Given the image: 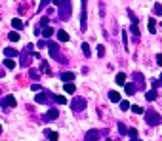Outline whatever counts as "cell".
Returning <instances> with one entry per match:
<instances>
[{
	"mask_svg": "<svg viewBox=\"0 0 162 141\" xmlns=\"http://www.w3.org/2000/svg\"><path fill=\"white\" fill-rule=\"evenodd\" d=\"M34 101H36V103H42V105H46V103L53 101V94H48V91H40V94L34 95Z\"/></svg>",
	"mask_w": 162,
	"mask_h": 141,
	"instance_id": "5b68a950",
	"label": "cell"
},
{
	"mask_svg": "<svg viewBox=\"0 0 162 141\" xmlns=\"http://www.w3.org/2000/svg\"><path fill=\"white\" fill-rule=\"evenodd\" d=\"M16 105H17L16 97H13V95H6L2 99V111H6V107H16Z\"/></svg>",
	"mask_w": 162,
	"mask_h": 141,
	"instance_id": "ba28073f",
	"label": "cell"
},
{
	"mask_svg": "<svg viewBox=\"0 0 162 141\" xmlns=\"http://www.w3.org/2000/svg\"><path fill=\"white\" fill-rule=\"evenodd\" d=\"M128 136H130L132 139H137V130H136V128H130V132H128Z\"/></svg>",
	"mask_w": 162,
	"mask_h": 141,
	"instance_id": "e575fe53",
	"label": "cell"
},
{
	"mask_svg": "<svg viewBox=\"0 0 162 141\" xmlns=\"http://www.w3.org/2000/svg\"><path fill=\"white\" fill-rule=\"evenodd\" d=\"M157 61H158V63H162V53H158V55H157Z\"/></svg>",
	"mask_w": 162,
	"mask_h": 141,
	"instance_id": "60d3db41",
	"label": "cell"
},
{
	"mask_svg": "<svg viewBox=\"0 0 162 141\" xmlns=\"http://www.w3.org/2000/svg\"><path fill=\"white\" fill-rule=\"evenodd\" d=\"M48 52H50V55H52L55 61H59V63H67V57H65V55H61L59 46L55 44V42H50V40H48Z\"/></svg>",
	"mask_w": 162,
	"mask_h": 141,
	"instance_id": "7a4b0ae2",
	"label": "cell"
},
{
	"mask_svg": "<svg viewBox=\"0 0 162 141\" xmlns=\"http://www.w3.org/2000/svg\"><path fill=\"white\" fill-rule=\"evenodd\" d=\"M151 84H153V88H154V90H157V88H158V86H160V82H158V80H157V78H154V80H153V82H151Z\"/></svg>",
	"mask_w": 162,
	"mask_h": 141,
	"instance_id": "f35d334b",
	"label": "cell"
},
{
	"mask_svg": "<svg viewBox=\"0 0 162 141\" xmlns=\"http://www.w3.org/2000/svg\"><path fill=\"white\" fill-rule=\"evenodd\" d=\"M120 109H122V111H128V109H132V105H130L128 101H120Z\"/></svg>",
	"mask_w": 162,
	"mask_h": 141,
	"instance_id": "836d02e7",
	"label": "cell"
},
{
	"mask_svg": "<svg viewBox=\"0 0 162 141\" xmlns=\"http://www.w3.org/2000/svg\"><path fill=\"white\" fill-rule=\"evenodd\" d=\"M82 4V13H80V31L84 33V31H86V8H88V2H86V0H84V2H80Z\"/></svg>",
	"mask_w": 162,
	"mask_h": 141,
	"instance_id": "52a82bcc",
	"label": "cell"
},
{
	"mask_svg": "<svg viewBox=\"0 0 162 141\" xmlns=\"http://www.w3.org/2000/svg\"><path fill=\"white\" fill-rule=\"evenodd\" d=\"M132 141H139V139H132Z\"/></svg>",
	"mask_w": 162,
	"mask_h": 141,
	"instance_id": "7bdbcfd3",
	"label": "cell"
},
{
	"mask_svg": "<svg viewBox=\"0 0 162 141\" xmlns=\"http://www.w3.org/2000/svg\"><path fill=\"white\" fill-rule=\"evenodd\" d=\"M31 53H34L33 44H27L25 50L21 52V55H19V65H21V67H27V65L31 63Z\"/></svg>",
	"mask_w": 162,
	"mask_h": 141,
	"instance_id": "277c9868",
	"label": "cell"
},
{
	"mask_svg": "<svg viewBox=\"0 0 162 141\" xmlns=\"http://www.w3.org/2000/svg\"><path fill=\"white\" fill-rule=\"evenodd\" d=\"M158 82H160V86H162V74H160V76H158Z\"/></svg>",
	"mask_w": 162,
	"mask_h": 141,
	"instance_id": "b9f144b4",
	"label": "cell"
},
{
	"mask_svg": "<svg viewBox=\"0 0 162 141\" xmlns=\"http://www.w3.org/2000/svg\"><path fill=\"white\" fill-rule=\"evenodd\" d=\"M82 53L86 55V57H90V55H91V52H90V46L86 44V42H84V44H82Z\"/></svg>",
	"mask_w": 162,
	"mask_h": 141,
	"instance_id": "83f0119b",
	"label": "cell"
},
{
	"mask_svg": "<svg viewBox=\"0 0 162 141\" xmlns=\"http://www.w3.org/2000/svg\"><path fill=\"white\" fill-rule=\"evenodd\" d=\"M97 55H99V57L105 55V46H97Z\"/></svg>",
	"mask_w": 162,
	"mask_h": 141,
	"instance_id": "8d00e7d4",
	"label": "cell"
},
{
	"mask_svg": "<svg viewBox=\"0 0 162 141\" xmlns=\"http://www.w3.org/2000/svg\"><path fill=\"white\" fill-rule=\"evenodd\" d=\"M48 23H50V17H48V15L40 19V27H44V29H46V27H48Z\"/></svg>",
	"mask_w": 162,
	"mask_h": 141,
	"instance_id": "d6a6232c",
	"label": "cell"
},
{
	"mask_svg": "<svg viewBox=\"0 0 162 141\" xmlns=\"http://www.w3.org/2000/svg\"><path fill=\"white\" fill-rule=\"evenodd\" d=\"M12 27L16 31H21V29H23V21H21V19H12Z\"/></svg>",
	"mask_w": 162,
	"mask_h": 141,
	"instance_id": "ac0fdd59",
	"label": "cell"
},
{
	"mask_svg": "<svg viewBox=\"0 0 162 141\" xmlns=\"http://www.w3.org/2000/svg\"><path fill=\"white\" fill-rule=\"evenodd\" d=\"M154 13H157V15H162V6L160 4H154Z\"/></svg>",
	"mask_w": 162,
	"mask_h": 141,
	"instance_id": "d590c367",
	"label": "cell"
},
{
	"mask_svg": "<svg viewBox=\"0 0 162 141\" xmlns=\"http://www.w3.org/2000/svg\"><path fill=\"white\" fill-rule=\"evenodd\" d=\"M133 84L137 86V90H145V78H143V74L133 73Z\"/></svg>",
	"mask_w": 162,
	"mask_h": 141,
	"instance_id": "9c48e42d",
	"label": "cell"
},
{
	"mask_svg": "<svg viewBox=\"0 0 162 141\" xmlns=\"http://www.w3.org/2000/svg\"><path fill=\"white\" fill-rule=\"evenodd\" d=\"M99 136L101 133L97 130H90V132H86V136H84V141H99Z\"/></svg>",
	"mask_w": 162,
	"mask_h": 141,
	"instance_id": "30bf717a",
	"label": "cell"
},
{
	"mask_svg": "<svg viewBox=\"0 0 162 141\" xmlns=\"http://www.w3.org/2000/svg\"><path fill=\"white\" fill-rule=\"evenodd\" d=\"M46 136H48V139H50V141H57V139H59L57 133H55V132H50V130H46Z\"/></svg>",
	"mask_w": 162,
	"mask_h": 141,
	"instance_id": "cb8c5ba5",
	"label": "cell"
},
{
	"mask_svg": "<svg viewBox=\"0 0 162 141\" xmlns=\"http://www.w3.org/2000/svg\"><path fill=\"white\" fill-rule=\"evenodd\" d=\"M130 31H132V34H133V36H136V40L139 38V34H141V33H139V29H137V23H132Z\"/></svg>",
	"mask_w": 162,
	"mask_h": 141,
	"instance_id": "7402d4cb",
	"label": "cell"
},
{
	"mask_svg": "<svg viewBox=\"0 0 162 141\" xmlns=\"http://www.w3.org/2000/svg\"><path fill=\"white\" fill-rule=\"evenodd\" d=\"M42 36L50 40V38L53 36V29H52V27H46V29H42Z\"/></svg>",
	"mask_w": 162,
	"mask_h": 141,
	"instance_id": "9a60e30c",
	"label": "cell"
},
{
	"mask_svg": "<svg viewBox=\"0 0 162 141\" xmlns=\"http://www.w3.org/2000/svg\"><path fill=\"white\" fill-rule=\"evenodd\" d=\"M55 34H57V38H59L61 42H67V40H69V34H67L65 31H63V29H59V31L55 33Z\"/></svg>",
	"mask_w": 162,
	"mask_h": 141,
	"instance_id": "d6986e66",
	"label": "cell"
},
{
	"mask_svg": "<svg viewBox=\"0 0 162 141\" xmlns=\"http://www.w3.org/2000/svg\"><path fill=\"white\" fill-rule=\"evenodd\" d=\"M74 78H76V74H74V73H63V74H61V80L65 82V84H71Z\"/></svg>",
	"mask_w": 162,
	"mask_h": 141,
	"instance_id": "4fadbf2b",
	"label": "cell"
},
{
	"mask_svg": "<svg viewBox=\"0 0 162 141\" xmlns=\"http://www.w3.org/2000/svg\"><path fill=\"white\" fill-rule=\"evenodd\" d=\"M132 111L136 112V115H141V112H145V109H141L139 105H132Z\"/></svg>",
	"mask_w": 162,
	"mask_h": 141,
	"instance_id": "1f68e13d",
	"label": "cell"
},
{
	"mask_svg": "<svg viewBox=\"0 0 162 141\" xmlns=\"http://www.w3.org/2000/svg\"><path fill=\"white\" fill-rule=\"evenodd\" d=\"M145 122L149 124V126H158L162 122V116L158 115L157 111H153V109H147L145 111Z\"/></svg>",
	"mask_w": 162,
	"mask_h": 141,
	"instance_id": "3957f363",
	"label": "cell"
},
{
	"mask_svg": "<svg viewBox=\"0 0 162 141\" xmlns=\"http://www.w3.org/2000/svg\"><path fill=\"white\" fill-rule=\"evenodd\" d=\"M8 38H10V42H17V40H19V34H17V31L10 33V34H8Z\"/></svg>",
	"mask_w": 162,
	"mask_h": 141,
	"instance_id": "f1b7e54d",
	"label": "cell"
},
{
	"mask_svg": "<svg viewBox=\"0 0 162 141\" xmlns=\"http://www.w3.org/2000/svg\"><path fill=\"white\" fill-rule=\"evenodd\" d=\"M147 27H149V33L154 34V31H157V21H154V19H149V25H147Z\"/></svg>",
	"mask_w": 162,
	"mask_h": 141,
	"instance_id": "d4e9b609",
	"label": "cell"
},
{
	"mask_svg": "<svg viewBox=\"0 0 162 141\" xmlns=\"http://www.w3.org/2000/svg\"><path fill=\"white\" fill-rule=\"evenodd\" d=\"M4 55H6V59H13V57H17V55H21L17 50H13V48H4Z\"/></svg>",
	"mask_w": 162,
	"mask_h": 141,
	"instance_id": "7c38bea8",
	"label": "cell"
},
{
	"mask_svg": "<svg viewBox=\"0 0 162 141\" xmlns=\"http://www.w3.org/2000/svg\"><path fill=\"white\" fill-rule=\"evenodd\" d=\"M115 82L120 84V86H126V74H124V73H118L116 78H115Z\"/></svg>",
	"mask_w": 162,
	"mask_h": 141,
	"instance_id": "2e32d148",
	"label": "cell"
},
{
	"mask_svg": "<svg viewBox=\"0 0 162 141\" xmlns=\"http://www.w3.org/2000/svg\"><path fill=\"white\" fill-rule=\"evenodd\" d=\"M2 65H6V69H13V67H16V63H13V59H4Z\"/></svg>",
	"mask_w": 162,
	"mask_h": 141,
	"instance_id": "f546056e",
	"label": "cell"
},
{
	"mask_svg": "<svg viewBox=\"0 0 162 141\" xmlns=\"http://www.w3.org/2000/svg\"><path fill=\"white\" fill-rule=\"evenodd\" d=\"M53 101L57 103V105H65V103H67V97H65V95H55V94H53Z\"/></svg>",
	"mask_w": 162,
	"mask_h": 141,
	"instance_id": "ffe728a7",
	"label": "cell"
},
{
	"mask_svg": "<svg viewBox=\"0 0 162 141\" xmlns=\"http://www.w3.org/2000/svg\"><path fill=\"white\" fill-rule=\"evenodd\" d=\"M29 76H31V78H34V80H38V78H40L38 70H34V69H31V70H29Z\"/></svg>",
	"mask_w": 162,
	"mask_h": 141,
	"instance_id": "4dcf8cb0",
	"label": "cell"
},
{
	"mask_svg": "<svg viewBox=\"0 0 162 141\" xmlns=\"http://www.w3.org/2000/svg\"><path fill=\"white\" fill-rule=\"evenodd\" d=\"M124 88H126V94H128V95H133V94H136V90H137V86L133 82H128Z\"/></svg>",
	"mask_w": 162,
	"mask_h": 141,
	"instance_id": "5bb4252c",
	"label": "cell"
},
{
	"mask_svg": "<svg viewBox=\"0 0 162 141\" xmlns=\"http://www.w3.org/2000/svg\"><path fill=\"white\" fill-rule=\"evenodd\" d=\"M31 90H33V91H38V94L42 91V90H40V84H33V86H31Z\"/></svg>",
	"mask_w": 162,
	"mask_h": 141,
	"instance_id": "74e56055",
	"label": "cell"
},
{
	"mask_svg": "<svg viewBox=\"0 0 162 141\" xmlns=\"http://www.w3.org/2000/svg\"><path fill=\"white\" fill-rule=\"evenodd\" d=\"M65 91H67V94H74V91H76V86H74L73 82H71V84H65Z\"/></svg>",
	"mask_w": 162,
	"mask_h": 141,
	"instance_id": "484cf974",
	"label": "cell"
},
{
	"mask_svg": "<svg viewBox=\"0 0 162 141\" xmlns=\"http://www.w3.org/2000/svg\"><path fill=\"white\" fill-rule=\"evenodd\" d=\"M107 141H112V139H111V137H109V139H107Z\"/></svg>",
	"mask_w": 162,
	"mask_h": 141,
	"instance_id": "ee69618b",
	"label": "cell"
},
{
	"mask_svg": "<svg viewBox=\"0 0 162 141\" xmlns=\"http://www.w3.org/2000/svg\"><path fill=\"white\" fill-rule=\"evenodd\" d=\"M71 109H73L74 112L84 111V109H86V99H84V97H74L73 103H71Z\"/></svg>",
	"mask_w": 162,
	"mask_h": 141,
	"instance_id": "8992f818",
	"label": "cell"
},
{
	"mask_svg": "<svg viewBox=\"0 0 162 141\" xmlns=\"http://www.w3.org/2000/svg\"><path fill=\"white\" fill-rule=\"evenodd\" d=\"M52 4L57 6V17H59V21H67L69 17H71L73 2H69V0H53Z\"/></svg>",
	"mask_w": 162,
	"mask_h": 141,
	"instance_id": "6da1fadb",
	"label": "cell"
},
{
	"mask_svg": "<svg viewBox=\"0 0 162 141\" xmlns=\"http://www.w3.org/2000/svg\"><path fill=\"white\" fill-rule=\"evenodd\" d=\"M48 4H52V2H46V0H44V2H40V6H38V10H42V8H46Z\"/></svg>",
	"mask_w": 162,
	"mask_h": 141,
	"instance_id": "ab89813d",
	"label": "cell"
},
{
	"mask_svg": "<svg viewBox=\"0 0 162 141\" xmlns=\"http://www.w3.org/2000/svg\"><path fill=\"white\" fill-rule=\"evenodd\" d=\"M145 97H147V101H154V99H157V90L147 91V94H145Z\"/></svg>",
	"mask_w": 162,
	"mask_h": 141,
	"instance_id": "603a6c76",
	"label": "cell"
},
{
	"mask_svg": "<svg viewBox=\"0 0 162 141\" xmlns=\"http://www.w3.org/2000/svg\"><path fill=\"white\" fill-rule=\"evenodd\" d=\"M40 70H42V73H46V74H52V70H50V67H48V63H46V61H42Z\"/></svg>",
	"mask_w": 162,
	"mask_h": 141,
	"instance_id": "4316f807",
	"label": "cell"
},
{
	"mask_svg": "<svg viewBox=\"0 0 162 141\" xmlns=\"http://www.w3.org/2000/svg\"><path fill=\"white\" fill-rule=\"evenodd\" d=\"M116 126H118V133H120V136H126V133L130 132V128H126V124H124V122H118Z\"/></svg>",
	"mask_w": 162,
	"mask_h": 141,
	"instance_id": "e0dca14e",
	"label": "cell"
},
{
	"mask_svg": "<svg viewBox=\"0 0 162 141\" xmlns=\"http://www.w3.org/2000/svg\"><path fill=\"white\" fill-rule=\"evenodd\" d=\"M57 116H59V111L55 109V107H50V111L44 115V120H55Z\"/></svg>",
	"mask_w": 162,
	"mask_h": 141,
	"instance_id": "8fae6325",
	"label": "cell"
},
{
	"mask_svg": "<svg viewBox=\"0 0 162 141\" xmlns=\"http://www.w3.org/2000/svg\"><path fill=\"white\" fill-rule=\"evenodd\" d=\"M109 99L118 103V101H120V94H118V91H109Z\"/></svg>",
	"mask_w": 162,
	"mask_h": 141,
	"instance_id": "44dd1931",
	"label": "cell"
}]
</instances>
